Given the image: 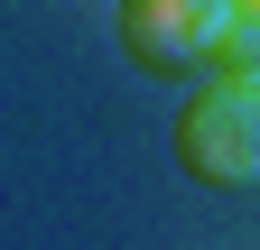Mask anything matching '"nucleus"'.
I'll list each match as a JSON object with an SVG mask.
<instances>
[{"label":"nucleus","instance_id":"f257e3e1","mask_svg":"<svg viewBox=\"0 0 260 250\" xmlns=\"http://www.w3.org/2000/svg\"><path fill=\"white\" fill-rule=\"evenodd\" d=\"M177 167L195 185H214V195H242L260 185V84H195L177 102Z\"/></svg>","mask_w":260,"mask_h":250},{"label":"nucleus","instance_id":"f03ea898","mask_svg":"<svg viewBox=\"0 0 260 250\" xmlns=\"http://www.w3.org/2000/svg\"><path fill=\"white\" fill-rule=\"evenodd\" d=\"M112 28H121V56L140 74H205L233 10L223 0H112Z\"/></svg>","mask_w":260,"mask_h":250}]
</instances>
